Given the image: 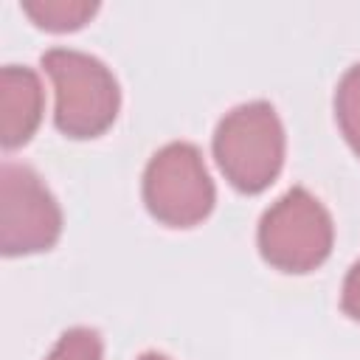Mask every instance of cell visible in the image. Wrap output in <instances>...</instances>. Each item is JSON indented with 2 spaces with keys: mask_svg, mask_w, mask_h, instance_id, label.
<instances>
[{
  "mask_svg": "<svg viewBox=\"0 0 360 360\" xmlns=\"http://www.w3.org/2000/svg\"><path fill=\"white\" fill-rule=\"evenodd\" d=\"M42 68L56 90V127L70 138H93L104 132L118 112V82L110 68L73 48H51L42 53Z\"/></svg>",
  "mask_w": 360,
  "mask_h": 360,
  "instance_id": "cell-1",
  "label": "cell"
},
{
  "mask_svg": "<svg viewBox=\"0 0 360 360\" xmlns=\"http://www.w3.org/2000/svg\"><path fill=\"white\" fill-rule=\"evenodd\" d=\"M214 155L239 191H262L284 163V127L267 101H248L222 115Z\"/></svg>",
  "mask_w": 360,
  "mask_h": 360,
  "instance_id": "cell-2",
  "label": "cell"
},
{
  "mask_svg": "<svg viewBox=\"0 0 360 360\" xmlns=\"http://www.w3.org/2000/svg\"><path fill=\"white\" fill-rule=\"evenodd\" d=\"M332 217L307 188H290L259 219L262 256L287 273L318 267L332 250Z\"/></svg>",
  "mask_w": 360,
  "mask_h": 360,
  "instance_id": "cell-3",
  "label": "cell"
},
{
  "mask_svg": "<svg viewBox=\"0 0 360 360\" xmlns=\"http://www.w3.org/2000/svg\"><path fill=\"white\" fill-rule=\"evenodd\" d=\"M143 202L172 228H188L214 208V183L194 143L172 141L158 149L143 172Z\"/></svg>",
  "mask_w": 360,
  "mask_h": 360,
  "instance_id": "cell-4",
  "label": "cell"
},
{
  "mask_svg": "<svg viewBox=\"0 0 360 360\" xmlns=\"http://www.w3.org/2000/svg\"><path fill=\"white\" fill-rule=\"evenodd\" d=\"M62 211L42 177L22 163L0 169V250L6 256L37 253L56 242Z\"/></svg>",
  "mask_w": 360,
  "mask_h": 360,
  "instance_id": "cell-5",
  "label": "cell"
},
{
  "mask_svg": "<svg viewBox=\"0 0 360 360\" xmlns=\"http://www.w3.org/2000/svg\"><path fill=\"white\" fill-rule=\"evenodd\" d=\"M42 118V84L31 68L6 65L0 70V141L14 149L31 138Z\"/></svg>",
  "mask_w": 360,
  "mask_h": 360,
  "instance_id": "cell-6",
  "label": "cell"
},
{
  "mask_svg": "<svg viewBox=\"0 0 360 360\" xmlns=\"http://www.w3.org/2000/svg\"><path fill=\"white\" fill-rule=\"evenodd\" d=\"M22 8L37 20V25L51 31L79 28L98 8L96 0H22Z\"/></svg>",
  "mask_w": 360,
  "mask_h": 360,
  "instance_id": "cell-7",
  "label": "cell"
},
{
  "mask_svg": "<svg viewBox=\"0 0 360 360\" xmlns=\"http://www.w3.org/2000/svg\"><path fill=\"white\" fill-rule=\"evenodd\" d=\"M335 115L349 141V146L360 155V62L352 65L335 90Z\"/></svg>",
  "mask_w": 360,
  "mask_h": 360,
  "instance_id": "cell-8",
  "label": "cell"
},
{
  "mask_svg": "<svg viewBox=\"0 0 360 360\" xmlns=\"http://www.w3.org/2000/svg\"><path fill=\"white\" fill-rule=\"evenodd\" d=\"M45 360H101V338L90 326H73L62 332Z\"/></svg>",
  "mask_w": 360,
  "mask_h": 360,
  "instance_id": "cell-9",
  "label": "cell"
},
{
  "mask_svg": "<svg viewBox=\"0 0 360 360\" xmlns=\"http://www.w3.org/2000/svg\"><path fill=\"white\" fill-rule=\"evenodd\" d=\"M340 307L349 318L360 321V259L349 267L346 278H343V290H340Z\"/></svg>",
  "mask_w": 360,
  "mask_h": 360,
  "instance_id": "cell-10",
  "label": "cell"
},
{
  "mask_svg": "<svg viewBox=\"0 0 360 360\" xmlns=\"http://www.w3.org/2000/svg\"><path fill=\"white\" fill-rule=\"evenodd\" d=\"M138 360H169L166 354H160V352H143Z\"/></svg>",
  "mask_w": 360,
  "mask_h": 360,
  "instance_id": "cell-11",
  "label": "cell"
}]
</instances>
